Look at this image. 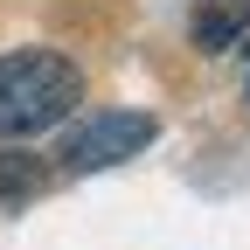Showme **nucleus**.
Segmentation results:
<instances>
[{
  "mask_svg": "<svg viewBox=\"0 0 250 250\" xmlns=\"http://www.w3.org/2000/svg\"><path fill=\"white\" fill-rule=\"evenodd\" d=\"M77 98H83V77L70 56H49V49L0 56V139H35L62 125Z\"/></svg>",
  "mask_w": 250,
  "mask_h": 250,
  "instance_id": "nucleus-1",
  "label": "nucleus"
},
{
  "mask_svg": "<svg viewBox=\"0 0 250 250\" xmlns=\"http://www.w3.org/2000/svg\"><path fill=\"white\" fill-rule=\"evenodd\" d=\"M153 125L146 111H98V118H83L70 139H62V174H104L118 160H132V153L153 146Z\"/></svg>",
  "mask_w": 250,
  "mask_h": 250,
  "instance_id": "nucleus-2",
  "label": "nucleus"
},
{
  "mask_svg": "<svg viewBox=\"0 0 250 250\" xmlns=\"http://www.w3.org/2000/svg\"><path fill=\"white\" fill-rule=\"evenodd\" d=\"M243 28H250V0H236V7H208V14L195 21V42H202L208 56H223V49L243 42Z\"/></svg>",
  "mask_w": 250,
  "mask_h": 250,
  "instance_id": "nucleus-3",
  "label": "nucleus"
},
{
  "mask_svg": "<svg viewBox=\"0 0 250 250\" xmlns=\"http://www.w3.org/2000/svg\"><path fill=\"white\" fill-rule=\"evenodd\" d=\"M35 188H42L35 153H0V195H35Z\"/></svg>",
  "mask_w": 250,
  "mask_h": 250,
  "instance_id": "nucleus-4",
  "label": "nucleus"
}]
</instances>
